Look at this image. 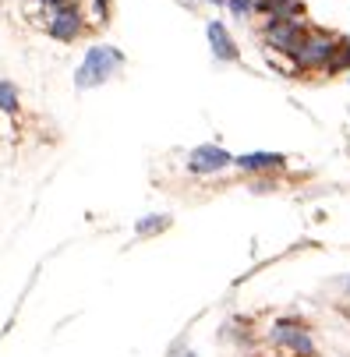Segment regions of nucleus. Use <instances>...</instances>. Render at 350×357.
Listing matches in <instances>:
<instances>
[{
  "label": "nucleus",
  "mask_w": 350,
  "mask_h": 357,
  "mask_svg": "<svg viewBox=\"0 0 350 357\" xmlns=\"http://www.w3.org/2000/svg\"><path fill=\"white\" fill-rule=\"evenodd\" d=\"M124 68H128V57H124L121 46H114V43H92L85 50L82 64L75 68V89L78 92L99 89V85H107L110 78H117Z\"/></svg>",
  "instance_id": "1"
},
{
  "label": "nucleus",
  "mask_w": 350,
  "mask_h": 357,
  "mask_svg": "<svg viewBox=\"0 0 350 357\" xmlns=\"http://www.w3.org/2000/svg\"><path fill=\"white\" fill-rule=\"evenodd\" d=\"M340 39L343 36H336V32H329L322 25H308L301 46H297L294 57H290V71L294 75H322L329 68V61L336 57Z\"/></svg>",
  "instance_id": "2"
},
{
  "label": "nucleus",
  "mask_w": 350,
  "mask_h": 357,
  "mask_svg": "<svg viewBox=\"0 0 350 357\" xmlns=\"http://www.w3.org/2000/svg\"><path fill=\"white\" fill-rule=\"evenodd\" d=\"M308 18L305 15H294V18H276V15H269L266 22H262V46L269 50V54H276V57H294V50L301 46V39H305V32H308Z\"/></svg>",
  "instance_id": "3"
},
{
  "label": "nucleus",
  "mask_w": 350,
  "mask_h": 357,
  "mask_svg": "<svg viewBox=\"0 0 350 357\" xmlns=\"http://www.w3.org/2000/svg\"><path fill=\"white\" fill-rule=\"evenodd\" d=\"M85 8L82 0H61L57 8L46 11V36L57 39V43H78L85 32H89V22H85Z\"/></svg>",
  "instance_id": "4"
},
{
  "label": "nucleus",
  "mask_w": 350,
  "mask_h": 357,
  "mask_svg": "<svg viewBox=\"0 0 350 357\" xmlns=\"http://www.w3.org/2000/svg\"><path fill=\"white\" fill-rule=\"evenodd\" d=\"M269 340L280 350H287L290 357H319L315 336H312L308 322H301V319H276L269 326Z\"/></svg>",
  "instance_id": "5"
},
{
  "label": "nucleus",
  "mask_w": 350,
  "mask_h": 357,
  "mask_svg": "<svg viewBox=\"0 0 350 357\" xmlns=\"http://www.w3.org/2000/svg\"><path fill=\"white\" fill-rule=\"evenodd\" d=\"M184 167H188V174H195V177H216V174L234 170V152H227V149L216 145V142H202V145H195V149L188 152Z\"/></svg>",
  "instance_id": "6"
},
{
  "label": "nucleus",
  "mask_w": 350,
  "mask_h": 357,
  "mask_svg": "<svg viewBox=\"0 0 350 357\" xmlns=\"http://www.w3.org/2000/svg\"><path fill=\"white\" fill-rule=\"evenodd\" d=\"M234 170H241L244 177H262V174H283L287 170V156L273 149H252L234 156Z\"/></svg>",
  "instance_id": "7"
},
{
  "label": "nucleus",
  "mask_w": 350,
  "mask_h": 357,
  "mask_svg": "<svg viewBox=\"0 0 350 357\" xmlns=\"http://www.w3.org/2000/svg\"><path fill=\"white\" fill-rule=\"evenodd\" d=\"M206 39H209V54L216 64H241V46L234 39V32L227 29V22L209 18L206 22Z\"/></svg>",
  "instance_id": "8"
},
{
  "label": "nucleus",
  "mask_w": 350,
  "mask_h": 357,
  "mask_svg": "<svg viewBox=\"0 0 350 357\" xmlns=\"http://www.w3.org/2000/svg\"><path fill=\"white\" fill-rule=\"evenodd\" d=\"M174 227V220L167 216V213H149V216H142L138 223H135V237H160V234H167Z\"/></svg>",
  "instance_id": "9"
},
{
  "label": "nucleus",
  "mask_w": 350,
  "mask_h": 357,
  "mask_svg": "<svg viewBox=\"0 0 350 357\" xmlns=\"http://www.w3.org/2000/svg\"><path fill=\"white\" fill-rule=\"evenodd\" d=\"M223 8H227V11H230V18H237V22L262 18V0H227Z\"/></svg>",
  "instance_id": "10"
},
{
  "label": "nucleus",
  "mask_w": 350,
  "mask_h": 357,
  "mask_svg": "<svg viewBox=\"0 0 350 357\" xmlns=\"http://www.w3.org/2000/svg\"><path fill=\"white\" fill-rule=\"evenodd\" d=\"M0 114L4 117H18L22 114V96H18V89L8 78H0Z\"/></svg>",
  "instance_id": "11"
},
{
  "label": "nucleus",
  "mask_w": 350,
  "mask_h": 357,
  "mask_svg": "<svg viewBox=\"0 0 350 357\" xmlns=\"http://www.w3.org/2000/svg\"><path fill=\"white\" fill-rule=\"evenodd\" d=\"M326 78H336V75H350V39L343 36L340 39V50H336V57L329 61V68L322 71Z\"/></svg>",
  "instance_id": "12"
},
{
  "label": "nucleus",
  "mask_w": 350,
  "mask_h": 357,
  "mask_svg": "<svg viewBox=\"0 0 350 357\" xmlns=\"http://www.w3.org/2000/svg\"><path fill=\"white\" fill-rule=\"evenodd\" d=\"M89 18H96L92 25L96 29H103V25H110V18H114V0H89Z\"/></svg>",
  "instance_id": "13"
},
{
  "label": "nucleus",
  "mask_w": 350,
  "mask_h": 357,
  "mask_svg": "<svg viewBox=\"0 0 350 357\" xmlns=\"http://www.w3.org/2000/svg\"><path fill=\"white\" fill-rule=\"evenodd\" d=\"M252 191L266 195V191H276V174H262V177H252Z\"/></svg>",
  "instance_id": "14"
},
{
  "label": "nucleus",
  "mask_w": 350,
  "mask_h": 357,
  "mask_svg": "<svg viewBox=\"0 0 350 357\" xmlns=\"http://www.w3.org/2000/svg\"><path fill=\"white\" fill-rule=\"evenodd\" d=\"M29 4H36V8H43V11H50V8H57L61 0H29Z\"/></svg>",
  "instance_id": "15"
},
{
  "label": "nucleus",
  "mask_w": 350,
  "mask_h": 357,
  "mask_svg": "<svg viewBox=\"0 0 350 357\" xmlns=\"http://www.w3.org/2000/svg\"><path fill=\"white\" fill-rule=\"evenodd\" d=\"M191 4H209V8H223L227 0H191Z\"/></svg>",
  "instance_id": "16"
},
{
  "label": "nucleus",
  "mask_w": 350,
  "mask_h": 357,
  "mask_svg": "<svg viewBox=\"0 0 350 357\" xmlns=\"http://www.w3.org/2000/svg\"><path fill=\"white\" fill-rule=\"evenodd\" d=\"M343 290H347V294H350V276H347V280H343Z\"/></svg>",
  "instance_id": "17"
},
{
  "label": "nucleus",
  "mask_w": 350,
  "mask_h": 357,
  "mask_svg": "<svg viewBox=\"0 0 350 357\" xmlns=\"http://www.w3.org/2000/svg\"><path fill=\"white\" fill-rule=\"evenodd\" d=\"M184 357H198V354H195V350H188V354H184Z\"/></svg>",
  "instance_id": "18"
},
{
  "label": "nucleus",
  "mask_w": 350,
  "mask_h": 357,
  "mask_svg": "<svg viewBox=\"0 0 350 357\" xmlns=\"http://www.w3.org/2000/svg\"><path fill=\"white\" fill-rule=\"evenodd\" d=\"M4 4H8V0H0V8H4Z\"/></svg>",
  "instance_id": "19"
},
{
  "label": "nucleus",
  "mask_w": 350,
  "mask_h": 357,
  "mask_svg": "<svg viewBox=\"0 0 350 357\" xmlns=\"http://www.w3.org/2000/svg\"><path fill=\"white\" fill-rule=\"evenodd\" d=\"M347 82H350V75H347Z\"/></svg>",
  "instance_id": "20"
}]
</instances>
